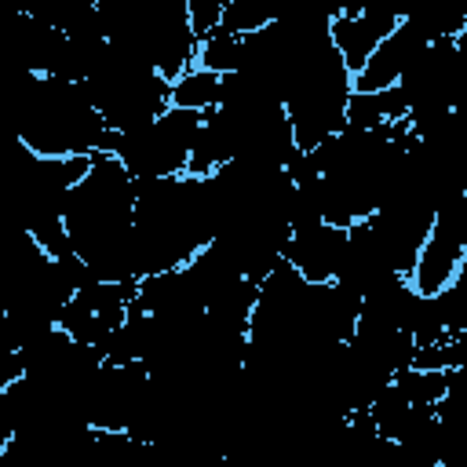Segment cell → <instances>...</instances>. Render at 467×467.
Here are the masks:
<instances>
[{"label": "cell", "mask_w": 467, "mask_h": 467, "mask_svg": "<svg viewBox=\"0 0 467 467\" xmlns=\"http://www.w3.org/2000/svg\"><path fill=\"white\" fill-rule=\"evenodd\" d=\"M131 208L135 179L113 153H91L88 171L69 186L62 204L69 248L84 259L91 277H139L131 252Z\"/></svg>", "instance_id": "obj_1"}, {"label": "cell", "mask_w": 467, "mask_h": 467, "mask_svg": "<svg viewBox=\"0 0 467 467\" xmlns=\"http://www.w3.org/2000/svg\"><path fill=\"white\" fill-rule=\"evenodd\" d=\"M18 139L36 157H91L113 150V131L77 80L36 73L18 106Z\"/></svg>", "instance_id": "obj_2"}, {"label": "cell", "mask_w": 467, "mask_h": 467, "mask_svg": "<svg viewBox=\"0 0 467 467\" xmlns=\"http://www.w3.org/2000/svg\"><path fill=\"white\" fill-rule=\"evenodd\" d=\"M347 99H350V69L343 66V58L332 51L328 40L306 51L303 58H296L281 88V106L292 124L296 146L314 150L321 139L336 135L347 124L343 120Z\"/></svg>", "instance_id": "obj_3"}, {"label": "cell", "mask_w": 467, "mask_h": 467, "mask_svg": "<svg viewBox=\"0 0 467 467\" xmlns=\"http://www.w3.org/2000/svg\"><path fill=\"white\" fill-rule=\"evenodd\" d=\"M204 124L201 109L186 106H168L161 117H153L142 128L120 131L113 139V157L124 164V171L142 182V179H164V175H182L193 139Z\"/></svg>", "instance_id": "obj_4"}, {"label": "cell", "mask_w": 467, "mask_h": 467, "mask_svg": "<svg viewBox=\"0 0 467 467\" xmlns=\"http://www.w3.org/2000/svg\"><path fill=\"white\" fill-rule=\"evenodd\" d=\"M463 259H467V190H456L438 201L434 223L409 270V285L420 296H434L460 274Z\"/></svg>", "instance_id": "obj_5"}, {"label": "cell", "mask_w": 467, "mask_h": 467, "mask_svg": "<svg viewBox=\"0 0 467 467\" xmlns=\"http://www.w3.org/2000/svg\"><path fill=\"white\" fill-rule=\"evenodd\" d=\"M343 244H347V226H336V223H314L306 230H292L285 248H281V259L303 277V281H332L336 277V266H339V255H343Z\"/></svg>", "instance_id": "obj_6"}, {"label": "cell", "mask_w": 467, "mask_h": 467, "mask_svg": "<svg viewBox=\"0 0 467 467\" xmlns=\"http://www.w3.org/2000/svg\"><path fill=\"white\" fill-rule=\"evenodd\" d=\"M401 18L383 7H361V11H339L328 18V44L350 69V77L361 69V62L372 55V47L398 26Z\"/></svg>", "instance_id": "obj_7"}, {"label": "cell", "mask_w": 467, "mask_h": 467, "mask_svg": "<svg viewBox=\"0 0 467 467\" xmlns=\"http://www.w3.org/2000/svg\"><path fill=\"white\" fill-rule=\"evenodd\" d=\"M423 47V40L405 26L398 22L376 47L372 55L361 62V69L350 77V88L354 91H379V88H394L398 77L405 73V66L412 62V55Z\"/></svg>", "instance_id": "obj_8"}, {"label": "cell", "mask_w": 467, "mask_h": 467, "mask_svg": "<svg viewBox=\"0 0 467 467\" xmlns=\"http://www.w3.org/2000/svg\"><path fill=\"white\" fill-rule=\"evenodd\" d=\"M409 113V102L401 95V88H379V91H354L350 88V99H347V109H343V128H387V124H398L405 120Z\"/></svg>", "instance_id": "obj_9"}, {"label": "cell", "mask_w": 467, "mask_h": 467, "mask_svg": "<svg viewBox=\"0 0 467 467\" xmlns=\"http://www.w3.org/2000/svg\"><path fill=\"white\" fill-rule=\"evenodd\" d=\"M423 44L431 40H456L467 33V0H420L401 18Z\"/></svg>", "instance_id": "obj_10"}, {"label": "cell", "mask_w": 467, "mask_h": 467, "mask_svg": "<svg viewBox=\"0 0 467 467\" xmlns=\"http://www.w3.org/2000/svg\"><path fill=\"white\" fill-rule=\"evenodd\" d=\"M219 95H223V77L212 69H201V66H190L171 80V106L208 113L219 106Z\"/></svg>", "instance_id": "obj_11"}, {"label": "cell", "mask_w": 467, "mask_h": 467, "mask_svg": "<svg viewBox=\"0 0 467 467\" xmlns=\"http://www.w3.org/2000/svg\"><path fill=\"white\" fill-rule=\"evenodd\" d=\"M241 55H244V36H234L226 29H212L208 36L197 40V51H193V66L201 69H212V73H234L241 69Z\"/></svg>", "instance_id": "obj_12"}, {"label": "cell", "mask_w": 467, "mask_h": 467, "mask_svg": "<svg viewBox=\"0 0 467 467\" xmlns=\"http://www.w3.org/2000/svg\"><path fill=\"white\" fill-rule=\"evenodd\" d=\"M274 18H277V0H226L219 29H226L234 36H248V33L270 26Z\"/></svg>", "instance_id": "obj_13"}, {"label": "cell", "mask_w": 467, "mask_h": 467, "mask_svg": "<svg viewBox=\"0 0 467 467\" xmlns=\"http://www.w3.org/2000/svg\"><path fill=\"white\" fill-rule=\"evenodd\" d=\"M223 4L226 0H186V22L193 29V36H208L212 29H219V18H223Z\"/></svg>", "instance_id": "obj_14"}, {"label": "cell", "mask_w": 467, "mask_h": 467, "mask_svg": "<svg viewBox=\"0 0 467 467\" xmlns=\"http://www.w3.org/2000/svg\"><path fill=\"white\" fill-rule=\"evenodd\" d=\"M36 4H40V0H0V7H7V11H15V15H33Z\"/></svg>", "instance_id": "obj_15"}]
</instances>
